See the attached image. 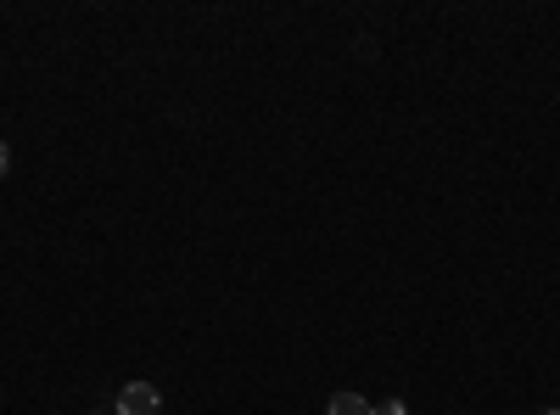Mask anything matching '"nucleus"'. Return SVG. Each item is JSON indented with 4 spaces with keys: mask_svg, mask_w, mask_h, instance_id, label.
<instances>
[{
    "mask_svg": "<svg viewBox=\"0 0 560 415\" xmlns=\"http://www.w3.org/2000/svg\"><path fill=\"white\" fill-rule=\"evenodd\" d=\"M7 174H12V147L0 141V180H7Z\"/></svg>",
    "mask_w": 560,
    "mask_h": 415,
    "instance_id": "obj_4",
    "label": "nucleus"
},
{
    "mask_svg": "<svg viewBox=\"0 0 560 415\" xmlns=\"http://www.w3.org/2000/svg\"><path fill=\"white\" fill-rule=\"evenodd\" d=\"M96 415H102V410H96Z\"/></svg>",
    "mask_w": 560,
    "mask_h": 415,
    "instance_id": "obj_6",
    "label": "nucleus"
},
{
    "mask_svg": "<svg viewBox=\"0 0 560 415\" xmlns=\"http://www.w3.org/2000/svg\"><path fill=\"white\" fill-rule=\"evenodd\" d=\"M538 415H560V410H538Z\"/></svg>",
    "mask_w": 560,
    "mask_h": 415,
    "instance_id": "obj_5",
    "label": "nucleus"
},
{
    "mask_svg": "<svg viewBox=\"0 0 560 415\" xmlns=\"http://www.w3.org/2000/svg\"><path fill=\"white\" fill-rule=\"evenodd\" d=\"M376 415H404V399H382V404H376Z\"/></svg>",
    "mask_w": 560,
    "mask_h": 415,
    "instance_id": "obj_3",
    "label": "nucleus"
},
{
    "mask_svg": "<svg viewBox=\"0 0 560 415\" xmlns=\"http://www.w3.org/2000/svg\"><path fill=\"white\" fill-rule=\"evenodd\" d=\"M113 415H163V393L152 388V382H129L124 393H118V410Z\"/></svg>",
    "mask_w": 560,
    "mask_h": 415,
    "instance_id": "obj_1",
    "label": "nucleus"
},
{
    "mask_svg": "<svg viewBox=\"0 0 560 415\" xmlns=\"http://www.w3.org/2000/svg\"><path fill=\"white\" fill-rule=\"evenodd\" d=\"M325 415H376V404H370L364 393H331L325 399Z\"/></svg>",
    "mask_w": 560,
    "mask_h": 415,
    "instance_id": "obj_2",
    "label": "nucleus"
}]
</instances>
